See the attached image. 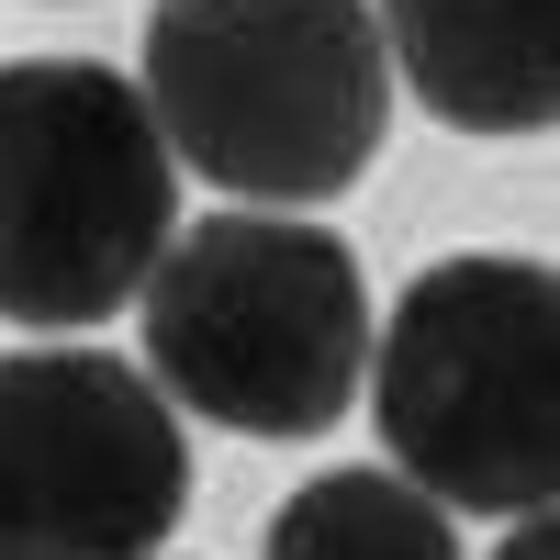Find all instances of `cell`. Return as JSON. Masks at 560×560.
<instances>
[{
	"label": "cell",
	"mask_w": 560,
	"mask_h": 560,
	"mask_svg": "<svg viewBox=\"0 0 560 560\" xmlns=\"http://www.w3.org/2000/svg\"><path fill=\"white\" fill-rule=\"evenodd\" d=\"M147 113L168 168L247 213L337 202L393 124L382 23L370 0H158Z\"/></svg>",
	"instance_id": "6da1fadb"
},
{
	"label": "cell",
	"mask_w": 560,
	"mask_h": 560,
	"mask_svg": "<svg viewBox=\"0 0 560 560\" xmlns=\"http://www.w3.org/2000/svg\"><path fill=\"white\" fill-rule=\"evenodd\" d=\"M135 314H147V382L224 438H325L370 370L359 247L314 213L236 202L179 224Z\"/></svg>",
	"instance_id": "7a4b0ae2"
},
{
	"label": "cell",
	"mask_w": 560,
	"mask_h": 560,
	"mask_svg": "<svg viewBox=\"0 0 560 560\" xmlns=\"http://www.w3.org/2000/svg\"><path fill=\"white\" fill-rule=\"evenodd\" d=\"M370 415L393 471L448 516H549L560 493V292L538 258L459 247L370 325Z\"/></svg>",
	"instance_id": "3957f363"
},
{
	"label": "cell",
	"mask_w": 560,
	"mask_h": 560,
	"mask_svg": "<svg viewBox=\"0 0 560 560\" xmlns=\"http://www.w3.org/2000/svg\"><path fill=\"white\" fill-rule=\"evenodd\" d=\"M179 236V168L147 90L102 57H0V314L102 325Z\"/></svg>",
	"instance_id": "277c9868"
},
{
	"label": "cell",
	"mask_w": 560,
	"mask_h": 560,
	"mask_svg": "<svg viewBox=\"0 0 560 560\" xmlns=\"http://www.w3.org/2000/svg\"><path fill=\"white\" fill-rule=\"evenodd\" d=\"M191 438L113 348H0V560H158Z\"/></svg>",
	"instance_id": "5b68a950"
},
{
	"label": "cell",
	"mask_w": 560,
	"mask_h": 560,
	"mask_svg": "<svg viewBox=\"0 0 560 560\" xmlns=\"http://www.w3.org/2000/svg\"><path fill=\"white\" fill-rule=\"evenodd\" d=\"M382 68L448 135H549L560 113V0H370Z\"/></svg>",
	"instance_id": "8992f818"
},
{
	"label": "cell",
	"mask_w": 560,
	"mask_h": 560,
	"mask_svg": "<svg viewBox=\"0 0 560 560\" xmlns=\"http://www.w3.org/2000/svg\"><path fill=\"white\" fill-rule=\"evenodd\" d=\"M258 560H459V527L404 471H314L269 516Z\"/></svg>",
	"instance_id": "52a82bcc"
},
{
	"label": "cell",
	"mask_w": 560,
	"mask_h": 560,
	"mask_svg": "<svg viewBox=\"0 0 560 560\" xmlns=\"http://www.w3.org/2000/svg\"><path fill=\"white\" fill-rule=\"evenodd\" d=\"M493 560H560V527H549V516H516V538H504Z\"/></svg>",
	"instance_id": "ba28073f"
}]
</instances>
